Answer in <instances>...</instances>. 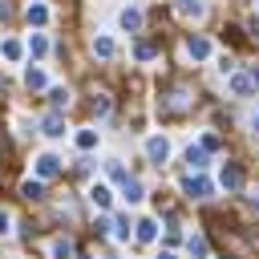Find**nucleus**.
I'll list each match as a JSON object with an SVG mask.
<instances>
[{"instance_id":"obj_6","label":"nucleus","mask_w":259,"mask_h":259,"mask_svg":"<svg viewBox=\"0 0 259 259\" xmlns=\"http://www.w3.org/2000/svg\"><path fill=\"white\" fill-rule=\"evenodd\" d=\"M227 89H231L235 97H247V93H255V81H251V73H235V77L227 81Z\"/></svg>"},{"instance_id":"obj_19","label":"nucleus","mask_w":259,"mask_h":259,"mask_svg":"<svg viewBox=\"0 0 259 259\" xmlns=\"http://www.w3.org/2000/svg\"><path fill=\"white\" fill-rule=\"evenodd\" d=\"M24 85H28V89H45V85H49L45 69H28V73H24Z\"/></svg>"},{"instance_id":"obj_5","label":"nucleus","mask_w":259,"mask_h":259,"mask_svg":"<svg viewBox=\"0 0 259 259\" xmlns=\"http://www.w3.org/2000/svg\"><path fill=\"white\" fill-rule=\"evenodd\" d=\"M186 57H190V61H206V57H210V40H206V36H190V40H186Z\"/></svg>"},{"instance_id":"obj_10","label":"nucleus","mask_w":259,"mask_h":259,"mask_svg":"<svg viewBox=\"0 0 259 259\" xmlns=\"http://www.w3.org/2000/svg\"><path fill=\"white\" fill-rule=\"evenodd\" d=\"M186 166H190L194 174H202V170L210 166V162H206V150H202V146H186Z\"/></svg>"},{"instance_id":"obj_18","label":"nucleus","mask_w":259,"mask_h":259,"mask_svg":"<svg viewBox=\"0 0 259 259\" xmlns=\"http://www.w3.org/2000/svg\"><path fill=\"white\" fill-rule=\"evenodd\" d=\"M28 24H36V28L49 24V8L45 4H28Z\"/></svg>"},{"instance_id":"obj_14","label":"nucleus","mask_w":259,"mask_h":259,"mask_svg":"<svg viewBox=\"0 0 259 259\" xmlns=\"http://www.w3.org/2000/svg\"><path fill=\"white\" fill-rule=\"evenodd\" d=\"M93 53H97L101 61H109V57L117 53V45H113V36H93Z\"/></svg>"},{"instance_id":"obj_31","label":"nucleus","mask_w":259,"mask_h":259,"mask_svg":"<svg viewBox=\"0 0 259 259\" xmlns=\"http://www.w3.org/2000/svg\"><path fill=\"white\" fill-rule=\"evenodd\" d=\"M251 125H255V130H259V109H255V117H251Z\"/></svg>"},{"instance_id":"obj_27","label":"nucleus","mask_w":259,"mask_h":259,"mask_svg":"<svg viewBox=\"0 0 259 259\" xmlns=\"http://www.w3.org/2000/svg\"><path fill=\"white\" fill-rule=\"evenodd\" d=\"M93 113H97V117H105V113H109V97H105V93H97V97H93Z\"/></svg>"},{"instance_id":"obj_28","label":"nucleus","mask_w":259,"mask_h":259,"mask_svg":"<svg viewBox=\"0 0 259 259\" xmlns=\"http://www.w3.org/2000/svg\"><path fill=\"white\" fill-rule=\"evenodd\" d=\"M198 146L210 154V150H219V138H214V134H202V142H198Z\"/></svg>"},{"instance_id":"obj_26","label":"nucleus","mask_w":259,"mask_h":259,"mask_svg":"<svg viewBox=\"0 0 259 259\" xmlns=\"http://www.w3.org/2000/svg\"><path fill=\"white\" fill-rule=\"evenodd\" d=\"M105 170H109V178H117V182H125V178H130V174L121 170V162H117V158H109V162H105Z\"/></svg>"},{"instance_id":"obj_12","label":"nucleus","mask_w":259,"mask_h":259,"mask_svg":"<svg viewBox=\"0 0 259 259\" xmlns=\"http://www.w3.org/2000/svg\"><path fill=\"white\" fill-rule=\"evenodd\" d=\"M134 235H138L142 243H154V239H158V223H154V219H138V223H134Z\"/></svg>"},{"instance_id":"obj_24","label":"nucleus","mask_w":259,"mask_h":259,"mask_svg":"<svg viewBox=\"0 0 259 259\" xmlns=\"http://www.w3.org/2000/svg\"><path fill=\"white\" fill-rule=\"evenodd\" d=\"M53 259H73V243L69 239H57L53 243Z\"/></svg>"},{"instance_id":"obj_9","label":"nucleus","mask_w":259,"mask_h":259,"mask_svg":"<svg viewBox=\"0 0 259 259\" xmlns=\"http://www.w3.org/2000/svg\"><path fill=\"white\" fill-rule=\"evenodd\" d=\"M40 130H45V138H65V117H61V113L53 109V113H49V117L40 121Z\"/></svg>"},{"instance_id":"obj_29","label":"nucleus","mask_w":259,"mask_h":259,"mask_svg":"<svg viewBox=\"0 0 259 259\" xmlns=\"http://www.w3.org/2000/svg\"><path fill=\"white\" fill-rule=\"evenodd\" d=\"M8 231H12V214L0 206V235H8Z\"/></svg>"},{"instance_id":"obj_21","label":"nucleus","mask_w":259,"mask_h":259,"mask_svg":"<svg viewBox=\"0 0 259 259\" xmlns=\"http://www.w3.org/2000/svg\"><path fill=\"white\" fill-rule=\"evenodd\" d=\"M186 251H190L194 259H206V239H202V235H190V239H186Z\"/></svg>"},{"instance_id":"obj_1","label":"nucleus","mask_w":259,"mask_h":259,"mask_svg":"<svg viewBox=\"0 0 259 259\" xmlns=\"http://www.w3.org/2000/svg\"><path fill=\"white\" fill-rule=\"evenodd\" d=\"M146 158H150L154 166H162V162L170 158V138H162V134H154V138H146Z\"/></svg>"},{"instance_id":"obj_25","label":"nucleus","mask_w":259,"mask_h":259,"mask_svg":"<svg viewBox=\"0 0 259 259\" xmlns=\"http://www.w3.org/2000/svg\"><path fill=\"white\" fill-rule=\"evenodd\" d=\"M134 57H138V61H150V57H154V45H150V40H138V45H134Z\"/></svg>"},{"instance_id":"obj_4","label":"nucleus","mask_w":259,"mask_h":259,"mask_svg":"<svg viewBox=\"0 0 259 259\" xmlns=\"http://www.w3.org/2000/svg\"><path fill=\"white\" fill-rule=\"evenodd\" d=\"M89 202H93L97 210H109V206H113V190H109L105 182H93V186H89Z\"/></svg>"},{"instance_id":"obj_20","label":"nucleus","mask_w":259,"mask_h":259,"mask_svg":"<svg viewBox=\"0 0 259 259\" xmlns=\"http://www.w3.org/2000/svg\"><path fill=\"white\" fill-rule=\"evenodd\" d=\"M109 227H113V239H117V243H125V239H130V219H125V214H117Z\"/></svg>"},{"instance_id":"obj_30","label":"nucleus","mask_w":259,"mask_h":259,"mask_svg":"<svg viewBox=\"0 0 259 259\" xmlns=\"http://www.w3.org/2000/svg\"><path fill=\"white\" fill-rule=\"evenodd\" d=\"M158 259H178V255H174V251H162V255H158Z\"/></svg>"},{"instance_id":"obj_8","label":"nucleus","mask_w":259,"mask_h":259,"mask_svg":"<svg viewBox=\"0 0 259 259\" xmlns=\"http://www.w3.org/2000/svg\"><path fill=\"white\" fill-rule=\"evenodd\" d=\"M0 57H4V61H12V65H16V61H20V57H24V45H20V40H16V36H4V40H0Z\"/></svg>"},{"instance_id":"obj_11","label":"nucleus","mask_w":259,"mask_h":259,"mask_svg":"<svg viewBox=\"0 0 259 259\" xmlns=\"http://www.w3.org/2000/svg\"><path fill=\"white\" fill-rule=\"evenodd\" d=\"M121 198L138 206V202L146 198V190H142V182H138V178H125V182H121Z\"/></svg>"},{"instance_id":"obj_17","label":"nucleus","mask_w":259,"mask_h":259,"mask_svg":"<svg viewBox=\"0 0 259 259\" xmlns=\"http://www.w3.org/2000/svg\"><path fill=\"white\" fill-rule=\"evenodd\" d=\"M178 12H182V16H186V20H190V16H194V20H198V16H202V12H206V4H202V0H178Z\"/></svg>"},{"instance_id":"obj_23","label":"nucleus","mask_w":259,"mask_h":259,"mask_svg":"<svg viewBox=\"0 0 259 259\" xmlns=\"http://www.w3.org/2000/svg\"><path fill=\"white\" fill-rule=\"evenodd\" d=\"M20 194H24V198H40V194H45V182H40V178H28V182L20 186Z\"/></svg>"},{"instance_id":"obj_15","label":"nucleus","mask_w":259,"mask_h":259,"mask_svg":"<svg viewBox=\"0 0 259 259\" xmlns=\"http://www.w3.org/2000/svg\"><path fill=\"white\" fill-rule=\"evenodd\" d=\"M24 49H28V53H32V57H45V53H49V36H45V32H32V36H28V45H24Z\"/></svg>"},{"instance_id":"obj_13","label":"nucleus","mask_w":259,"mask_h":259,"mask_svg":"<svg viewBox=\"0 0 259 259\" xmlns=\"http://www.w3.org/2000/svg\"><path fill=\"white\" fill-rule=\"evenodd\" d=\"M117 24H121L125 32H138V28H142V12H138V8H125V12L117 16Z\"/></svg>"},{"instance_id":"obj_3","label":"nucleus","mask_w":259,"mask_h":259,"mask_svg":"<svg viewBox=\"0 0 259 259\" xmlns=\"http://www.w3.org/2000/svg\"><path fill=\"white\" fill-rule=\"evenodd\" d=\"M32 170H36V178H40V182H49L53 174H61V158H57V154H40Z\"/></svg>"},{"instance_id":"obj_7","label":"nucleus","mask_w":259,"mask_h":259,"mask_svg":"<svg viewBox=\"0 0 259 259\" xmlns=\"http://www.w3.org/2000/svg\"><path fill=\"white\" fill-rule=\"evenodd\" d=\"M219 182H223V190H239V186H243V170H239L235 162H227L223 174H219Z\"/></svg>"},{"instance_id":"obj_16","label":"nucleus","mask_w":259,"mask_h":259,"mask_svg":"<svg viewBox=\"0 0 259 259\" xmlns=\"http://www.w3.org/2000/svg\"><path fill=\"white\" fill-rule=\"evenodd\" d=\"M73 142H77V150H93V146L101 142V134H97V130H77Z\"/></svg>"},{"instance_id":"obj_2","label":"nucleus","mask_w":259,"mask_h":259,"mask_svg":"<svg viewBox=\"0 0 259 259\" xmlns=\"http://www.w3.org/2000/svg\"><path fill=\"white\" fill-rule=\"evenodd\" d=\"M210 178H202V174H190V178H182V194H190V198H210Z\"/></svg>"},{"instance_id":"obj_22","label":"nucleus","mask_w":259,"mask_h":259,"mask_svg":"<svg viewBox=\"0 0 259 259\" xmlns=\"http://www.w3.org/2000/svg\"><path fill=\"white\" fill-rule=\"evenodd\" d=\"M69 97H73V93H69V89H61V85H57V89H49V101H53V109H65V105H69Z\"/></svg>"}]
</instances>
